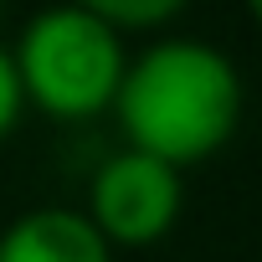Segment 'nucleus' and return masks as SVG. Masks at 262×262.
Instances as JSON below:
<instances>
[{"mask_svg": "<svg viewBox=\"0 0 262 262\" xmlns=\"http://www.w3.org/2000/svg\"><path fill=\"white\" fill-rule=\"evenodd\" d=\"M113 113L128 149L170 170L201 165L242 123V72L236 62L195 36H160L123 62Z\"/></svg>", "mask_w": 262, "mask_h": 262, "instance_id": "f257e3e1", "label": "nucleus"}, {"mask_svg": "<svg viewBox=\"0 0 262 262\" xmlns=\"http://www.w3.org/2000/svg\"><path fill=\"white\" fill-rule=\"evenodd\" d=\"M185 206L180 170L139 155V149H118L93 170L88 185V221L108 247H155L175 231Z\"/></svg>", "mask_w": 262, "mask_h": 262, "instance_id": "7ed1b4c3", "label": "nucleus"}, {"mask_svg": "<svg viewBox=\"0 0 262 262\" xmlns=\"http://www.w3.org/2000/svg\"><path fill=\"white\" fill-rule=\"evenodd\" d=\"M0 262H113V247L82 211L36 206L0 231Z\"/></svg>", "mask_w": 262, "mask_h": 262, "instance_id": "20e7f679", "label": "nucleus"}, {"mask_svg": "<svg viewBox=\"0 0 262 262\" xmlns=\"http://www.w3.org/2000/svg\"><path fill=\"white\" fill-rule=\"evenodd\" d=\"M21 108H26V93H21V77H16V62H11V47H0V139L21 123Z\"/></svg>", "mask_w": 262, "mask_h": 262, "instance_id": "423d86ee", "label": "nucleus"}, {"mask_svg": "<svg viewBox=\"0 0 262 262\" xmlns=\"http://www.w3.org/2000/svg\"><path fill=\"white\" fill-rule=\"evenodd\" d=\"M11 62H16L26 103H36L47 118L82 123V118H98L103 108H113L128 57H123L118 31H108L82 6L62 0V6H47L21 26Z\"/></svg>", "mask_w": 262, "mask_h": 262, "instance_id": "f03ea898", "label": "nucleus"}, {"mask_svg": "<svg viewBox=\"0 0 262 262\" xmlns=\"http://www.w3.org/2000/svg\"><path fill=\"white\" fill-rule=\"evenodd\" d=\"M88 16H98L108 31H155L165 21H175L190 0H72Z\"/></svg>", "mask_w": 262, "mask_h": 262, "instance_id": "39448f33", "label": "nucleus"}, {"mask_svg": "<svg viewBox=\"0 0 262 262\" xmlns=\"http://www.w3.org/2000/svg\"><path fill=\"white\" fill-rule=\"evenodd\" d=\"M247 11H252V21L262 26V0H247Z\"/></svg>", "mask_w": 262, "mask_h": 262, "instance_id": "0eeeda50", "label": "nucleus"}]
</instances>
